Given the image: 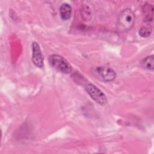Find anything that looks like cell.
<instances>
[{
  "label": "cell",
  "instance_id": "1",
  "mask_svg": "<svg viewBox=\"0 0 154 154\" xmlns=\"http://www.w3.org/2000/svg\"><path fill=\"white\" fill-rule=\"evenodd\" d=\"M135 16L130 8H125L119 14L117 22V29L120 32L129 31L134 26Z\"/></svg>",
  "mask_w": 154,
  "mask_h": 154
},
{
  "label": "cell",
  "instance_id": "2",
  "mask_svg": "<svg viewBox=\"0 0 154 154\" xmlns=\"http://www.w3.org/2000/svg\"><path fill=\"white\" fill-rule=\"evenodd\" d=\"M49 62L52 67L61 73L68 74L72 71L70 64L64 58L59 55H51L49 58Z\"/></svg>",
  "mask_w": 154,
  "mask_h": 154
},
{
  "label": "cell",
  "instance_id": "3",
  "mask_svg": "<svg viewBox=\"0 0 154 154\" xmlns=\"http://www.w3.org/2000/svg\"><path fill=\"white\" fill-rule=\"evenodd\" d=\"M85 89L90 97L97 103L101 105H105L107 103V98L105 94L96 85L88 83L85 86Z\"/></svg>",
  "mask_w": 154,
  "mask_h": 154
},
{
  "label": "cell",
  "instance_id": "4",
  "mask_svg": "<svg viewBox=\"0 0 154 154\" xmlns=\"http://www.w3.org/2000/svg\"><path fill=\"white\" fill-rule=\"evenodd\" d=\"M95 72L100 79L106 82L113 81L116 76L115 72L111 68L108 67H97L95 69Z\"/></svg>",
  "mask_w": 154,
  "mask_h": 154
},
{
  "label": "cell",
  "instance_id": "5",
  "mask_svg": "<svg viewBox=\"0 0 154 154\" xmlns=\"http://www.w3.org/2000/svg\"><path fill=\"white\" fill-rule=\"evenodd\" d=\"M32 63L39 68H42L43 67V57L39 45L34 42L32 44Z\"/></svg>",
  "mask_w": 154,
  "mask_h": 154
},
{
  "label": "cell",
  "instance_id": "6",
  "mask_svg": "<svg viewBox=\"0 0 154 154\" xmlns=\"http://www.w3.org/2000/svg\"><path fill=\"white\" fill-rule=\"evenodd\" d=\"M60 14L61 19L64 20H67L70 19L72 16V7L67 3H64L61 4L60 7Z\"/></svg>",
  "mask_w": 154,
  "mask_h": 154
},
{
  "label": "cell",
  "instance_id": "7",
  "mask_svg": "<svg viewBox=\"0 0 154 154\" xmlns=\"http://www.w3.org/2000/svg\"><path fill=\"white\" fill-rule=\"evenodd\" d=\"M144 19L146 22H150L153 20V7L151 4H145L143 8Z\"/></svg>",
  "mask_w": 154,
  "mask_h": 154
},
{
  "label": "cell",
  "instance_id": "8",
  "mask_svg": "<svg viewBox=\"0 0 154 154\" xmlns=\"http://www.w3.org/2000/svg\"><path fill=\"white\" fill-rule=\"evenodd\" d=\"M153 55H150L144 58L141 62V65L142 67L144 69L153 70V62H154V58Z\"/></svg>",
  "mask_w": 154,
  "mask_h": 154
},
{
  "label": "cell",
  "instance_id": "9",
  "mask_svg": "<svg viewBox=\"0 0 154 154\" xmlns=\"http://www.w3.org/2000/svg\"><path fill=\"white\" fill-rule=\"evenodd\" d=\"M81 17L85 21H88L91 19L92 14L91 9L88 5H83L81 10Z\"/></svg>",
  "mask_w": 154,
  "mask_h": 154
},
{
  "label": "cell",
  "instance_id": "10",
  "mask_svg": "<svg viewBox=\"0 0 154 154\" xmlns=\"http://www.w3.org/2000/svg\"><path fill=\"white\" fill-rule=\"evenodd\" d=\"M152 32V28L150 25H146L140 28L138 33L142 37H148L151 35Z\"/></svg>",
  "mask_w": 154,
  "mask_h": 154
}]
</instances>
